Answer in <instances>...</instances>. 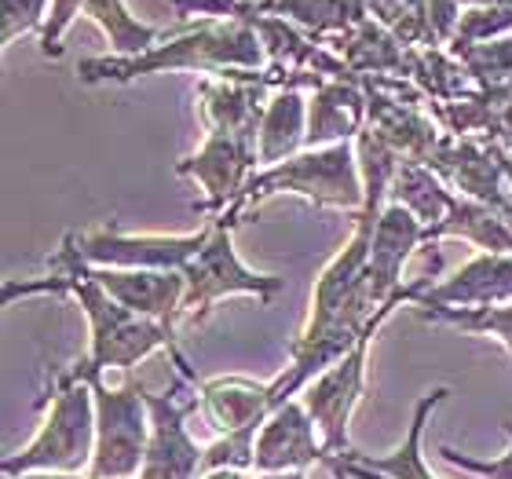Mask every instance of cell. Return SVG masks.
<instances>
[{
	"label": "cell",
	"mask_w": 512,
	"mask_h": 479,
	"mask_svg": "<svg viewBox=\"0 0 512 479\" xmlns=\"http://www.w3.org/2000/svg\"><path fill=\"white\" fill-rule=\"evenodd\" d=\"M326 443L308 414L304 399H289L267 417L260 436H256V461L253 472H308L315 461L326 465Z\"/></svg>",
	"instance_id": "obj_13"
},
{
	"label": "cell",
	"mask_w": 512,
	"mask_h": 479,
	"mask_svg": "<svg viewBox=\"0 0 512 479\" xmlns=\"http://www.w3.org/2000/svg\"><path fill=\"white\" fill-rule=\"evenodd\" d=\"M88 267V264H85ZM88 275L96 278L99 286L107 289L110 297L118 300L121 308H128L139 319L154 322H172L180 326V308H183V282L180 271H136V267H88Z\"/></svg>",
	"instance_id": "obj_15"
},
{
	"label": "cell",
	"mask_w": 512,
	"mask_h": 479,
	"mask_svg": "<svg viewBox=\"0 0 512 479\" xmlns=\"http://www.w3.org/2000/svg\"><path fill=\"white\" fill-rule=\"evenodd\" d=\"M366 11L406 48H428V0H366Z\"/></svg>",
	"instance_id": "obj_27"
},
{
	"label": "cell",
	"mask_w": 512,
	"mask_h": 479,
	"mask_svg": "<svg viewBox=\"0 0 512 479\" xmlns=\"http://www.w3.org/2000/svg\"><path fill=\"white\" fill-rule=\"evenodd\" d=\"M421 245H425V224L406 205H384L381 220L374 227V245H370V282H374V293L381 304H388L406 286L403 267Z\"/></svg>",
	"instance_id": "obj_17"
},
{
	"label": "cell",
	"mask_w": 512,
	"mask_h": 479,
	"mask_svg": "<svg viewBox=\"0 0 512 479\" xmlns=\"http://www.w3.org/2000/svg\"><path fill=\"white\" fill-rule=\"evenodd\" d=\"M428 169L439 172V180L458 198H472V202L494 205V209H505L512 198L502 143L443 136L436 154L428 158Z\"/></svg>",
	"instance_id": "obj_11"
},
{
	"label": "cell",
	"mask_w": 512,
	"mask_h": 479,
	"mask_svg": "<svg viewBox=\"0 0 512 479\" xmlns=\"http://www.w3.org/2000/svg\"><path fill=\"white\" fill-rule=\"evenodd\" d=\"M209 238V224L191 235H132L118 224L85 227L63 238L88 267H136V271H183Z\"/></svg>",
	"instance_id": "obj_9"
},
{
	"label": "cell",
	"mask_w": 512,
	"mask_h": 479,
	"mask_svg": "<svg viewBox=\"0 0 512 479\" xmlns=\"http://www.w3.org/2000/svg\"><path fill=\"white\" fill-rule=\"evenodd\" d=\"M461 8H512V0H458Z\"/></svg>",
	"instance_id": "obj_35"
},
{
	"label": "cell",
	"mask_w": 512,
	"mask_h": 479,
	"mask_svg": "<svg viewBox=\"0 0 512 479\" xmlns=\"http://www.w3.org/2000/svg\"><path fill=\"white\" fill-rule=\"evenodd\" d=\"M176 377L165 392H150L147 388V406H150V443L147 458L139 479H202V461L205 447H198V439L191 436L194 414H202V392H198V377H194L191 362L180 348L169 352Z\"/></svg>",
	"instance_id": "obj_8"
},
{
	"label": "cell",
	"mask_w": 512,
	"mask_h": 479,
	"mask_svg": "<svg viewBox=\"0 0 512 479\" xmlns=\"http://www.w3.org/2000/svg\"><path fill=\"white\" fill-rule=\"evenodd\" d=\"M246 213H249L246 198H238L227 213L205 220V224H209V238H205V245L194 253L191 264L180 271L183 282H187L180 322H191V326L194 322H205L209 311L224 297H253V300H260V304H271V300L282 293L286 278L260 275V271L246 267V260L238 256L235 231Z\"/></svg>",
	"instance_id": "obj_4"
},
{
	"label": "cell",
	"mask_w": 512,
	"mask_h": 479,
	"mask_svg": "<svg viewBox=\"0 0 512 479\" xmlns=\"http://www.w3.org/2000/svg\"><path fill=\"white\" fill-rule=\"evenodd\" d=\"M52 275L41 278H4V304H15L22 297H70L81 308L88 322V352L81 355V366L92 373L125 370L132 373L139 359L154 352L176 348V326L172 322L139 319L128 308H121L88 267L74 256V249L59 242L55 256H48Z\"/></svg>",
	"instance_id": "obj_1"
},
{
	"label": "cell",
	"mask_w": 512,
	"mask_h": 479,
	"mask_svg": "<svg viewBox=\"0 0 512 479\" xmlns=\"http://www.w3.org/2000/svg\"><path fill=\"white\" fill-rule=\"evenodd\" d=\"M341 55L355 77H406L410 74V48L395 33H388L377 19L359 22L344 37L326 41Z\"/></svg>",
	"instance_id": "obj_20"
},
{
	"label": "cell",
	"mask_w": 512,
	"mask_h": 479,
	"mask_svg": "<svg viewBox=\"0 0 512 479\" xmlns=\"http://www.w3.org/2000/svg\"><path fill=\"white\" fill-rule=\"evenodd\" d=\"M458 55L465 70L476 77V85H509L512 81V33L487 44H465V48H450Z\"/></svg>",
	"instance_id": "obj_28"
},
{
	"label": "cell",
	"mask_w": 512,
	"mask_h": 479,
	"mask_svg": "<svg viewBox=\"0 0 512 479\" xmlns=\"http://www.w3.org/2000/svg\"><path fill=\"white\" fill-rule=\"evenodd\" d=\"M428 282H432V278L406 282V286L399 289L388 304H381V311L370 319V326H366V333L355 341L352 352L341 355L330 370H322L319 377L300 392V399H304V406H308V414L315 417V425H319L322 443H326V454H330V458H341V454L352 450L348 425H352L355 410H359V403H363V395H366V362H370V344H374L377 330L392 319L395 308H403V304H417Z\"/></svg>",
	"instance_id": "obj_6"
},
{
	"label": "cell",
	"mask_w": 512,
	"mask_h": 479,
	"mask_svg": "<svg viewBox=\"0 0 512 479\" xmlns=\"http://www.w3.org/2000/svg\"><path fill=\"white\" fill-rule=\"evenodd\" d=\"M275 194H297L319 209H341V213L359 216L366 205V187L355 139L352 143H333V147L300 150L297 158L282 161V165L256 169L242 198L253 213Z\"/></svg>",
	"instance_id": "obj_5"
},
{
	"label": "cell",
	"mask_w": 512,
	"mask_h": 479,
	"mask_svg": "<svg viewBox=\"0 0 512 479\" xmlns=\"http://www.w3.org/2000/svg\"><path fill=\"white\" fill-rule=\"evenodd\" d=\"M443 238L472 242L483 253H512V224L502 216V209L472 202V198H458L447 220L425 231V245L443 242Z\"/></svg>",
	"instance_id": "obj_22"
},
{
	"label": "cell",
	"mask_w": 512,
	"mask_h": 479,
	"mask_svg": "<svg viewBox=\"0 0 512 479\" xmlns=\"http://www.w3.org/2000/svg\"><path fill=\"white\" fill-rule=\"evenodd\" d=\"M85 19H92L107 37L110 52L121 55V59H132V55L150 52L154 44H161L169 33L150 26V22H139L132 11H128L125 0H85Z\"/></svg>",
	"instance_id": "obj_25"
},
{
	"label": "cell",
	"mask_w": 512,
	"mask_h": 479,
	"mask_svg": "<svg viewBox=\"0 0 512 479\" xmlns=\"http://www.w3.org/2000/svg\"><path fill=\"white\" fill-rule=\"evenodd\" d=\"M406 77L425 92L428 103H458L480 88L450 48H410V74Z\"/></svg>",
	"instance_id": "obj_24"
},
{
	"label": "cell",
	"mask_w": 512,
	"mask_h": 479,
	"mask_svg": "<svg viewBox=\"0 0 512 479\" xmlns=\"http://www.w3.org/2000/svg\"><path fill=\"white\" fill-rule=\"evenodd\" d=\"M81 11H85V0H52L48 22H44L41 37H37L44 59H59V55H63V44H59V41L66 37V30L74 26Z\"/></svg>",
	"instance_id": "obj_32"
},
{
	"label": "cell",
	"mask_w": 512,
	"mask_h": 479,
	"mask_svg": "<svg viewBox=\"0 0 512 479\" xmlns=\"http://www.w3.org/2000/svg\"><path fill=\"white\" fill-rule=\"evenodd\" d=\"M253 4L260 11H271V15L289 19L304 33L319 37L322 44L333 41V37H344L359 22L370 19L366 0H253Z\"/></svg>",
	"instance_id": "obj_21"
},
{
	"label": "cell",
	"mask_w": 512,
	"mask_h": 479,
	"mask_svg": "<svg viewBox=\"0 0 512 479\" xmlns=\"http://www.w3.org/2000/svg\"><path fill=\"white\" fill-rule=\"evenodd\" d=\"M366 128V92L359 81H322L308 99V150L352 143Z\"/></svg>",
	"instance_id": "obj_18"
},
{
	"label": "cell",
	"mask_w": 512,
	"mask_h": 479,
	"mask_svg": "<svg viewBox=\"0 0 512 479\" xmlns=\"http://www.w3.org/2000/svg\"><path fill=\"white\" fill-rule=\"evenodd\" d=\"M41 428L22 450H11L0 461L4 479H19L26 472H85L96 458V399L85 377L74 366L55 370L48 377L41 399Z\"/></svg>",
	"instance_id": "obj_3"
},
{
	"label": "cell",
	"mask_w": 512,
	"mask_h": 479,
	"mask_svg": "<svg viewBox=\"0 0 512 479\" xmlns=\"http://www.w3.org/2000/svg\"><path fill=\"white\" fill-rule=\"evenodd\" d=\"M48 11H52V0H0V48L8 52L26 33L41 37Z\"/></svg>",
	"instance_id": "obj_29"
},
{
	"label": "cell",
	"mask_w": 512,
	"mask_h": 479,
	"mask_svg": "<svg viewBox=\"0 0 512 479\" xmlns=\"http://www.w3.org/2000/svg\"><path fill=\"white\" fill-rule=\"evenodd\" d=\"M388 202L406 205L410 213L425 224V231L439 227L450 216V209L458 205V194L450 191L447 183L439 180V172H432L425 161H399V172L392 180Z\"/></svg>",
	"instance_id": "obj_23"
},
{
	"label": "cell",
	"mask_w": 512,
	"mask_h": 479,
	"mask_svg": "<svg viewBox=\"0 0 512 479\" xmlns=\"http://www.w3.org/2000/svg\"><path fill=\"white\" fill-rule=\"evenodd\" d=\"M512 304V253H480L454 275L428 282L414 308H498Z\"/></svg>",
	"instance_id": "obj_14"
},
{
	"label": "cell",
	"mask_w": 512,
	"mask_h": 479,
	"mask_svg": "<svg viewBox=\"0 0 512 479\" xmlns=\"http://www.w3.org/2000/svg\"><path fill=\"white\" fill-rule=\"evenodd\" d=\"M458 0H428V48H450L461 22Z\"/></svg>",
	"instance_id": "obj_33"
},
{
	"label": "cell",
	"mask_w": 512,
	"mask_h": 479,
	"mask_svg": "<svg viewBox=\"0 0 512 479\" xmlns=\"http://www.w3.org/2000/svg\"><path fill=\"white\" fill-rule=\"evenodd\" d=\"M447 395H450V388L439 384V388H432V392H425L417 399L403 443H399L392 454L374 458V454H355V450H348L341 458L326 461L330 472L341 479H436L425 461V425L432 421L436 406L443 403Z\"/></svg>",
	"instance_id": "obj_12"
},
{
	"label": "cell",
	"mask_w": 512,
	"mask_h": 479,
	"mask_svg": "<svg viewBox=\"0 0 512 479\" xmlns=\"http://www.w3.org/2000/svg\"><path fill=\"white\" fill-rule=\"evenodd\" d=\"M74 373L85 377L96 399V458L88 479H139L150 443L147 384L128 373L121 388H110L107 373H92L74 362Z\"/></svg>",
	"instance_id": "obj_7"
},
{
	"label": "cell",
	"mask_w": 512,
	"mask_h": 479,
	"mask_svg": "<svg viewBox=\"0 0 512 479\" xmlns=\"http://www.w3.org/2000/svg\"><path fill=\"white\" fill-rule=\"evenodd\" d=\"M509 33H512V8H465L450 48L487 44V41H498V37H509Z\"/></svg>",
	"instance_id": "obj_30"
},
{
	"label": "cell",
	"mask_w": 512,
	"mask_h": 479,
	"mask_svg": "<svg viewBox=\"0 0 512 479\" xmlns=\"http://www.w3.org/2000/svg\"><path fill=\"white\" fill-rule=\"evenodd\" d=\"M202 392V417L216 436L242 432V428H264L275 414V392L271 381H249V377H209L198 384Z\"/></svg>",
	"instance_id": "obj_16"
},
{
	"label": "cell",
	"mask_w": 512,
	"mask_h": 479,
	"mask_svg": "<svg viewBox=\"0 0 512 479\" xmlns=\"http://www.w3.org/2000/svg\"><path fill=\"white\" fill-rule=\"evenodd\" d=\"M308 150V96L304 88H278L271 92L256 132V161L260 169L282 165Z\"/></svg>",
	"instance_id": "obj_19"
},
{
	"label": "cell",
	"mask_w": 512,
	"mask_h": 479,
	"mask_svg": "<svg viewBox=\"0 0 512 479\" xmlns=\"http://www.w3.org/2000/svg\"><path fill=\"white\" fill-rule=\"evenodd\" d=\"M256 169H260L256 132H227V128H209L202 147L176 161V176L202 187L205 198L198 205V213L205 220L227 213L246 194V183L253 180Z\"/></svg>",
	"instance_id": "obj_10"
},
{
	"label": "cell",
	"mask_w": 512,
	"mask_h": 479,
	"mask_svg": "<svg viewBox=\"0 0 512 479\" xmlns=\"http://www.w3.org/2000/svg\"><path fill=\"white\" fill-rule=\"evenodd\" d=\"M191 74L220 77L227 70H267V52L246 19H202L194 30L172 33L150 52L121 59L99 55L77 63L81 85H132L150 74Z\"/></svg>",
	"instance_id": "obj_2"
},
{
	"label": "cell",
	"mask_w": 512,
	"mask_h": 479,
	"mask_svg": "<svg viewBox=\"0 0 512 479\" xmlns=\"http://www.w3.org/2000/svg\"><path fill=\"white\" fill-rule=\"evenodd\" d=\"M425 322H443L454 330L476 333V337H491L512 355V304L498 308H417Z\"/></svg>",
	"instance_id": "obj_26"
},
{
	"label": "cell",
	"mask_w": 512,
	"mask_h": 479,
	"mask_svg": "<svg viewBox=\"0 0 512 479\" xmlns=\"http://www.w3.org/2000/svg\"><path fill=\"white\" fill-rule=\"evenodd\" d=\"M509 428V447H505V454H498V458H472V454H461V450L454 447H439V458L447 461L450 469H461L469 472V476H480V479H512V425Z\"/></svg>",
	"instance_id": "obj_31"
},
{
	"label": "cell",
	"mask_w": 512,
	"mask_h": 479,
	"mask_svg": "<svg viewBox=\"0 0 512 479\" xmlns=\"http://www.w3.org/2000/svg\"><path fill=\"white\" fill-rule=\"evenodd\" d=\"M19 479H88L85 472H26Z\"/></svg>",
	"instance_id": "obj_34"
},
{
	"label": "cell",
	"mask_w": 512,
	"mask_h": 479,
	"mask_svg": "<svg viewBox=\"0 0 512 479\" xmlns=\"http://www.w3.org/2000/svg\"><path fill=\"white\" fill-rule=\"evenodd\" d=\"M249 479H308V472H249Z\"/></svg>",
	"instance_id": "obj_36"
}]
</instances>
